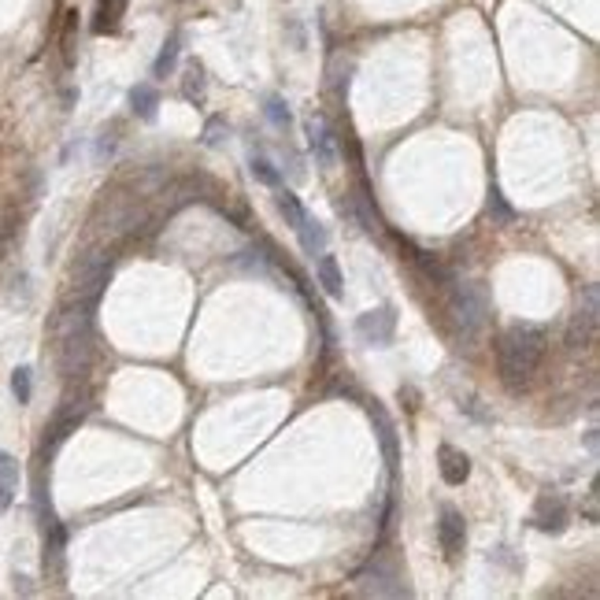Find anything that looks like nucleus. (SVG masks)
<instances>
[{
  "label": "nucleus",
  "instance_id": "nucleus-9",
  "mask_svg": "<svg viewBox=\"0 0 600 600\" xmlns=\"http://www.w3.org/2000/svg\"><path fill=\"white\" fill-rule=\"evenodd\" d=\"M397 334V312L393 308H374L356 319V338L364 345H390Z\"/></svg>",
  "mask_w": 600,
  "mask_h": 600
},
{
  "label": "nucleus",
  "instance_id": "nucleus-1",
  "mask_svg": "<svg viewBox=\"0 0 600 600\" xmlns=\"http://www.w3.org/2000/svg\"><path fill=\"white\" fill-rule=\"evenodd\" d=\"M544 352H549V334H544V326H530V322H515L504 330L501 345H497V371H501V381L511 390V393H523Z\"/></svg>",
  "mask_w": 600,
  "mask_h": 600
},
{
  "label": "nucleus",
  "instance_id": "nucleus-26",
  "mask_svg": "<svg viewBox=\"0 0 600 600\" xmlns=\"http://www.w3.org/2000/svg\"><path fill=\"white\" fill-rule=\"evenodd\" d=\"M412 253H416L412 260L423 267V275H426V279H433V282H449V270H445L438 260H433L430 253H423V249H412Z\"/></svg>",
  "mask_w": 600,
  "mask_h": 600
},
{
  "label": "nucleus",
  "instance_id": "nucleus-12",
  "mask_svg": "<svg viewBox=\"0 0 600 600\" xmlns=\"http://www.w3.org/2000/svg\"><path fill=\"white\" fill-rule=\"evenodd\" d=\"M371 419H374V426H378V441H381V456H386V463H390V471H397V463H400V445H397V426H393V419L386 416V407H381L378 400L371 404Z\"/></svg>",
  "mask_w": 600,
  "mask_h": 600
},
{
  "label": "nucleus",
  "instance_id": "nucleus-24",
  "mask_svg": "<svg viewBox=\"0 0 600 600\" xmlns=\"http://www.w3.org/2000/svg\"><path fill=\"white\" fill-rule=\"evenodd\" d=\"M263 116L275 123L279 130H289V123H293V112H289V104L282 97H267L263 100Z\"/></svg>",
  "mask_w": 600,
  "mask_h": 600
},
{
  "label": "nucleus",
  "instance_id": "nucleus-7",
  "mask_svg": "<svg viewBox=\"0 0 600 600\" xmlns=\"http://www.w3.org/2000/svg\"><path fill=\"white\" fill-rule=\"evenodd\" d=\"M596 322H600V293L596 286H586L579 312L570 315V326H567V348H589L596 338Z\"/></svg>",
  "mask_w": 600,
  "mask_h": 600
},
{
  "label": "nucleus",
  "instance_id": "nucleus-18",
  "mask_svg": "<svg viewBox=\"0 0 600 600\" xmlns=\"http://www.w3.org/2000/svg\"><path fill=\"white\" fill-rule=\"evenodd\" d=\"M130 107H133V116L152 123L156 119V107H159V93L152 86H133L130 90Z\"/></svg>",
  "mask_w": 600,
  "mask_h": 600
},
{
  "label": "nucleus",
  "instance_id": "nucleus-3",
  "mask_svg": "<svg viewBox=\"0 0 600 600\" xmlns=\"http://www.w3.org/2000/svg\"><path fill=\"white\" fill-rule=\"evenodd\" d=\"M452 315L463 338H478L489 322V289L485 282H459L452 289Z\"/></svg>",
  "mask_w": 600,
  "mask_h": 600
},
{
  "label": "nucleus",
  "instance_id": "nucleus-19",
  "mask_svg": "<svg viewBox=\"0 0 600 600\" xmlns=\"http://www.w3.org/2000/svg\"><path fill=\"white\" fill-rule=\"evenodd\" d=\"M178 48H182V34H171L167 41H163L159 56H156V64H152V74H156V78H167V74L175 71V64H178Z\"/></svg>",
  "mask_w": 600,
  "mask_h": 600
},
{
  "label": "nucleus",
  "instance_id": "nucleus-23",
  "mask_svg": "<svg viewBox=\"0 0 600 600\" xmlns=\"http://www.w3.org/2000/svg\"><path fill=\"white\" fill-rule=\"evenodd\" d=\"M279 211L286 215V223H289L293 230H296V227H300V219L308 215V211H304V204H300V197L293 193V189H282V193H279Z\"/></svg>",
  "mask_w": 600,
  "mask_h": 600
},
{
  "label": "nucleus",
  "instance_id": "nucleus-25",
  "mask_svg": "<svg viewBox=\"0 0 600 600\" xmlns=\"http://www.w3.org/2000/svg\"><path fill=\"white\" fill-rule=\"evenodd\" d=\"M12 393H15L19 404H30V397H34V371H30V367H15V374H12Z\"/></svg>",
  "mask_w": 600,
  "mask_h": 600
},
{
  "label": "nucleus",
  "instance_id": "nucleus-8",
  "mask_svg": "<svg viewBox=\"0 0 600 600\" xmlns=\"http://www.w3.org/2000/svg\"><path fill=\"white\" fill-rule=\"evenodd\" d=\"M530 523H534L541 534H563L567 523H570V508H567L563 493H541V497L534 501Z\"/></svg>",
  "mask_w": 600,
  "mask_h": 600
},
{
  "label": "nucleus",
  "instance_id": "nucleus-2",
  "mask_svg": "<svg viewBox=\"0 0 600 600\" xmlns=\"http://www.w3.org/2000/svg\"><path fill=\"white\" fill-rule=\"evenodd\" d=\"M93 308L90 300H71V308L60 315V367L67 378H81L93 360Z\"/></svg>",
  "mask_w": 600,
  "mask_h": 600
},
{
  "label": "nucleus",
  "instance_id": "nucleus-10",
  "mask_svg": "<svg viewBox=\"0 0 600 600\" xmlns=\"http://www.w3.org/2000/svg\"><path fill=\"white\" fill-rule=\"evenodd\" d=\"M438 541H441V553H445L449 560H456V556L463 553V541H467V527H463V515H459L452 504H445V508H441Z\"/></svg>",
  "mask_w": 600,
  "mask_h": 600
},
{
  "label": "nucleus",
  "instance_id": "nucleus-27",
  "mask_svg": "<svg viewBox=\"0 0 600 600\" xmlns=\"http://www.w3.org/2000/svg\"><path fill=\"white\" fill-rule=\"evenodd\" d=\"M223 130H227V123H223V119H211V123H208V130H204V145H211V149L219 145V141H223Z\"/></svg>",
  "mask_w": 600,
  "mask_h": 600
},
{
  "label": "nucleus",
  "instance_id": "nucleus-14",
  "mask_svg": "<svg viewBox=\"0 0 600 600\" xmlns=\"http://www.w3.org/2000/svg\"><path fill=\"white\" fill-rule=\"evenodd\" d=\"M126 15V0H97L93 8V34H116Z\"/></svg>",
  "mask_w": 600,
  "mask_h": 600
},
{
  "label": "nucleus",
  "instance_id": "nucleus-15",
  "mask_svg": "<svg viewBox=\"0 0 600 600\" xmlns=\"http://www.w3.org/2000/svg\"><path fill=\"white\" fill-rule=\"evenodd\" d=\"M315 275H319V286L326 289V296H345V279H341V267H338V260L330 256V253H322L319 256V263H315Z\"/></svg>",
  "mask_w": 600,
  "mask_h": 600
},
{
  "label": "nucleus",
  "instance_id": "nucleus-20",
  "mask_svg": "<svg viewBox=\"0 0 600 600\" xmlns=\"http://www.w3.org/2000/svg\"><path fill=\"white\" fill-rule=\"evenodd\" d=\"M182 93H185V100H193V104L204 100V67H201V64H189V67H185Z\"/></svg>",
  "mask_w": 600,
  "mask_h": 600
},
{
  "label": "nucleus",
  "instance_id": "nucleus-16",
  "mask_svg": "<svg viewBox=\"0 0 600 600\" xmlns=\"http://www.w3.org/2000/svg\"><path fill=\"white\" fill-rule=\"evenodd\" d=\"M19 493V463L0 452V511H8Z\"/></svg>",
  "mask_w": 600,
  "mask_h": 600
},
{
  "label": "nucleus",
  "instance_id": "nucleus-17",
  "mask_svg": "<svg viewBox=\"0 0 600 600\" xmlns=\"http://www.w3.org/2000/svg\"><path fill=\"white\" fill-rule=\"evenodd\" d=\"M296 234H300V244H304V253H308L312 260L326 253V230H322L319 219L304 215V219H300V227H296Z\"/></svg>",
  "mask_w": 600,
  "mask_h": 600
},
{
  "label": "nucleus",
  "instance_id": "nucleus-13",
  "mask_svg": "<svg viewBox=\"0 0 600 600\" xmlns=\"http://www.w3.org/2000/svg\"><path fill=\"white\" fill-rule=\"evenodd\" d=\"M438 467H441V478L449 485H463L471 478V456L459 452L456 445H441L438 449Z\"/></svg>",
  "mask_w": 600,
  "mask_h": 600
},
{
  "label": "nucleus",
  "instance_id": "nucleus-5",
  "mask_svg": "<svg viewBox=\"0 0 600 600\" xmlns=\"http://www.w3.org/2000/svg\"><path fill=\"white\" fill-rule=\"evenodd\" d=\"M112 279V253H93L74 267V300H90L97 304L100 289Z\"/></svg>",
  "mask_w": 600,
  "mask_h": 600
},
{
  "label": "nucleus",
  "instance_id": "nucleus-28",
  "mask_svg": "<svg viewBox=\"0 0 600 600\" xmlns=\"http://www.w3.org/2000/svg\"><path fill=\"white\" fill-rule=\"evenodd\" d=\"M596 489H600V485L593 482L589 493H586V523H596V519H600V511H596Z\"/></svg>",
  "mask_w": 600,
  "mask_h": 600
},
{
  "label": "nucleus",
  "instance_id": "nucleus-21",
  "mask_svg": "<svg viewBox=\"0 0 600 600\" xmlns=\"http://www.w3.org/2000/svg\"><path fill=\"white\" fill-rule=\"evenodd\" d=\"M249 171H253V178H256L260 185H267V189H279V182H282V175L275 171V163H270L267 156H253V159H249Z\"/></svg>",
  "mask_w": 600,
  "mask_h": 600
},
{
  "label": "nucleus",
  "instance_id": "nucleus-4",
  "mask_svg": "<svg viewBox=\"0 0 600 600\" xmlns=\"http://www.w3.org/2000/svg\"><path fill=\"white\" fill-rule=\"evenodd\" d=\"M356 589L364 596H407L412 593L404 586V575L390 553H374V560L356 575Z\"/></svg>",
  "mask_w": 600,
  "mask_h": 600
},
{
  "label": "nucleus",
  "instance_id": "nucleus-11",
  "mask_svg": "<svg viewBox=\"0 0 600 600\" xmlns=\"http://www.w3.org/2000/svg\"><path fill=\"white\" fill-rule=\"evenodd\" d=\"M308 138H312V149H315L319 167H322V171H334V163H338V156H334V130L326 126L322 116H312V119H308Z\"/></svg>",
  "mask_w": 600,
  "mask_h": 600
},
{
  "label": "nucleus",
  "instance_id": "nucleus-22",
  "mask_svg": "<svg viewBox=\"0 0 600 600\" xmlns=\"http://www.w3.org/2000/svg\"><path fill=\"white\" fill-rule=\"evenodd\" d=\"M489 215H493L497 227H511V223H515V208L504 201V193H501L497 185L489 189Z\"/></svg>",
  "mask_w": 600,
  "mask_h": 600
},
{
  "label": "nucleus",
  "instance_id": "nucleus-6",
  "mask_svg": "<svg viewBox=\"0 0 600 600\" xmlns=\"http://www.w3.org/2000/svg\"><path fill=\"white\" fill-rule=\"evenodd\" d=\"M86 412H90V393L67 397V400L60 404V412L52 416V423H48V430H45V452H48V456L71 438V430H78V423L86 419Z\"/></svg>",
  "mask_w": 600,
  "mask_h": 600
}]
</instances>
